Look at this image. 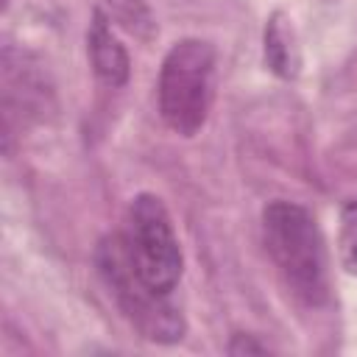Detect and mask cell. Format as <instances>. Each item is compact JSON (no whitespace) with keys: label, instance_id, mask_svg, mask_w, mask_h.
<instances>
[{"label":"cell","instance_id":"6da1fadb","mask_svg":"<svg viewBox=\"0 0 357 357\" xmlns=\"http://www.w3.org/2000/svg\"><path fill=\"white\" fill-rule=\"evenodd\" d=\"M262 243L284 287L307 307L329 301V257L315 215L296 201H271L262 209Z\"/></svg>","mask_w":357,"mask_h":357},{"label":"cell","instance_id":"7a4b0ae2","mask_svg":"<svg viewBox=\"0 0 357 357\" xmlns=\"http://www.w3.org/2000/svg\"><path fill=\"white\" fill-rule=\"evenodd\" d=\"M215 61L218 53L204 39L176 42L159 67L156 100L165 126L178 137H195L215 100Z\"/></svg>","mask_w":357,"mask_h":357},{"label":"cell","instance_id":"3957f363","mask_svg":"<svg viewBox=\"0 0 357 357\" xmlns=\"http://www.w3.org/2000/svg\"><path fill=\"white\" fill-rule=\"evenodd\" d=\"M98 271L114 296L120 312L131 321V326L153 343H176L184 337V315L181 310L170 301V293H159L151 284L142 282V276L134 271L123 237L109 234L100 240L98 254H95Z\"/></svg>","mask_w":357,"mask_h":357},{"label":"cell","instance_id":"277c9868","mask_svg":"<svg viewBox=\"0 0 357 357\" xmlns=\"http://www.w3.org/2000/svg\"><path fill=\"white\" fill-rule=\"evenodd\" d=\"M120 237L142 282L159 293H173L184 271V254L165 201L153 192H139L128 204Z\"/></svg>","mask_w":357,"mask_h":357},{"label":"cell","instance_id":"5b68a950","mask_svg":"<svg viewBox=\"0 0 357 357\" xmlns=\"http://www.w3.org/2000/svg\"><path fill=\"white\" fill-rule=\"evenodd\" d=\"M86 53H89L92 73L98 75L100 84L117 89L128 81V73H131L128 53H126L123 42L117 39V33L112 31L103 11L92 14L89 31H86Z\"/></svg>","mask_w":357,"mask_h":357},{"label":"cell","instance_id":"8992f818","mask_svg":"<svg viewBox=\"0 0 357 357\" xmlns=\"http://www.w3.org/2000/svg\"><path fill=\"white\" fill-rule=\"evenodd\" d=\"M265 64L279 78H296L301 67V53L296 45L293 20L284 11H273L265 22Z\"/></svg>","mask_w":357,"mask_h":357},{"label":"cell","instance_id":"52a82bcc","mask_svg":"<svg viewBox=\"0 0 357 357\" xmlns=\"http://www.w3.org/2000/svg\"><path fill=\"white\" fill-rule=\"evenodd\" d=\"M337 254L340 265L357 276V201H349L340 209V229H337Z\"/></svg>","mask_w":357,"mask_h":357},{"label":"cell","instance_id":"ba28073f","mask_svg":"<svg viewBox=\"0 0 357 357\" xmlns=\"http://www.w3.org/2000/svg\"><path fill=\"white\" fill-rule=\"evenodd\" d=\"M265 351H268V346L254 343L245 335H234V340L229 343V354H265Z\"/></svg>","mask_w":357,"mask_h":357}]
</instances>
